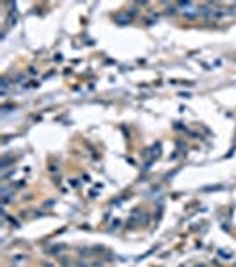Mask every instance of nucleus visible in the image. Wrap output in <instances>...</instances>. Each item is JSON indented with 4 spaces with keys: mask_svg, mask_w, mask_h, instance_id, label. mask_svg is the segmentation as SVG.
<instances>
[{
    "mask_svg": "<svg viewBox=\"0 0 236 267\" xmlns=\"http://www.w3.org/2000/svg\"><path fill=\"white\" fill-rule=\"evenodd\" d=\"M201 267H204V265H201Z\"/></svg>",
    "mask_w": 236,
    "mask_h": 267,
    "instance_id": "nucleus-1",
    "label": "nucleus"
}]
</instances>
